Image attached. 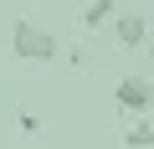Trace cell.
Here are the masks:
<instances>
[{
  "label": "cell",
  "instance_id": "obj_1",
  "mask_svg": "<svg viewBox=\"0 0 154 149\" xmlns=\"http://www.w3.org/2000/svg\"><path fill=\"white\" fill-rule=\"evenodd\" d=\"M11 51H16L21 62H36V67H46V62H57V57H62V36L21 16V21L11 26Z\"/></svg>",
  "mask_w": 154,
  "mask_h": 149
},
{
  "label": "cell",
  "instance_id": "obj_2",
  "mask_svg": "<svg viewBox=\"0 0 154 149\" xmlns=\"http://www.w3.org/2000/svg\"><path fill=\"white\" fill-rule=\"evenodd\" d=\"M113 103H118V113H149L154 108V82L149 77H139V72H128V77H118L113 82Z\"/></svg>",
  "mask_w": 154,
  "mask_h": 149
},
{
  "label": "cell",
  "instance_id": "obj_3",
  "mask_svg": "<svg viewBox=\"0 0 154 149\" xmlns=\"http://www.w3.org/2000/svg\"><path fill=\"white\" fill-rule=\"evenodd\" d=\"M108 26H113V46L118 51H139L149 41V16H139V11H118Z\"/></svg>",
  "mask_w": 154,
  "mask_h": 149
},
{
  "label": "cell",
  "instance_id": "obj_4",
  "mask_svg": "<svg viewBox=\"0 0 154 149\" xmlns=\"http://www.w3.org/2000/svg\"><path fill=\"white\" fill-rule=\"evenodd\" d=\"M113 16H118V0H88L77 21H82V31H103V26L113 21Z\"/></svg>",
  "mask_w": 154,
  "mask_h": 149
},
{
  "label": "cell",
  "instance_id": "obj_5",
  "mask_svg": "<svg viewBox=\"0 0 154 149\" xmlns=\"http://www.w3.org/2000/svg\"><path fill=\"white\" fill-rule=\"evenodd\" d=\"M123 149H154V123H149V113H134V123L123 129Z\"/></svg>",
  "mask_w": 154,
  "mask_h": 149
},
{
  "label": "cell",
  "instance_id": "obj_6",
  "mask_svg": "<svg viewBox=\"0 0 154 149\" xmlns=\"http://www.w3.org/2000/svg\"><path fill=\"white\" fill-rule=\"evenodd\" d=\"M16 129H21V134H41L46 123H41V113H31V108H16Z\"/></svg>",
  "mask_w": 154,
  "mask_h": 149
},
{
  "label": "cell",
  "instance_id": "obj_7",
  "mask_svg": "<svg viewBox=\"0 0 154 149\" xmlns=\"http://www.w3.org/2000/svg\"><path fill=\"white\" fill-rule=\"evenodd\" d=\"M144 51H149V62H154V36H149V41H144Z\"/></svg>",
  "mask_w": 154,
  "mask_h": 149
},
{
  "label": "cell",
  "instance_id": "obj_8",
  "mask_svg": "<svg viewBox=\"0 0 154 149\" xmlns=\"http://www.w3.org/2000/svg\"><path fill=\"white\" fill-rule=\"evenodd\" d=\"M149 123H154V108H149Z\"/></svg>",
  "mask_w": 154,
  "mask_h": 149
}]
</instances>
